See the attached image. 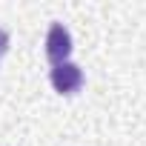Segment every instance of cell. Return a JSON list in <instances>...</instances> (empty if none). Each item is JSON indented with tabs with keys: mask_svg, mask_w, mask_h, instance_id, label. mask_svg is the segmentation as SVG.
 <instances>
[{
	"mask_svg": "<svg viewBox=\"0 0 146 146\" xmlns=\"http://www.w3.org/2000/svg\"><path fill=\"white\" fill-rule=\"evenodd\" d=\"M72 54V35L63 23H52L49 35H46V57L57 66V63H66V57Z\"/></svg>",
	"mask_w": 146,
	"mask_h": 146,
	"instance_id": "6da1fadb",
	"label": "cell"
},
{
	"mask_svg": "<svg viewBox=\"0 0 146 146\" xmlns=\"http://www.w3.org/2000/svg\"><path fill=\"white\" fill-rule=\"evenodd\" d=\"M52 86L60 92V95H75L80 86H83V72L78 63H57L52 69Z\"/></svg>",
	"mask_w": 146,
	"mask_h": 146,
	"instance_id": "7a4b0ae2",
	"label": "cell"
},
{
	"mask_svg": "<svg viewBox=\"0 0 146 146\" xmlns=\"http://www.w3.org/2000/svg\"><path fill=\"white\" fill-rule=\"evenodd\" d=\"M6 52H9V32L0 29V57H3Z\"/></svg>",
	"mask_w": 146,
	"mask_h": 146,
	"instance_id": "3957f363",
	"label": "cell"
}]
</instances>
